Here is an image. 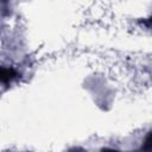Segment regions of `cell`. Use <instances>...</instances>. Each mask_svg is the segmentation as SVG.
Listing matches in <instances>:
<instances>
[{"label": "cell", "mask_w": 152, "mask_h": 152, "mask_svg": "<svg viewBox=\"0 0 152 152\" xmlns=\"http://www.w3.org/2000/svg\"><path fill=\"white\" fill-rule=\"evenodd\" d=\"M70 152H78V151H77V150H75V151H70Z\"/></svg>", "instance_id": "4"}, {"label": "cell", "mask_w": 152, "mask_h": 152, "mask_svg": "<svg viewBox=\"0 0 152 152\" xmlns=\"http://www.w3.org/2000/svg\"><path fill=\"white\" fill-rule=\"evenodd\" d=\"M140 152H152V132H150L145 138V141L141 146Z\"/></svg>", "instance_id": "2"}, {"label": "cell", "mask_w": 152, "mask_h": 152, "mask_svg": "<svg viewBox=\"0 0 152 152\" xmlns=\"http://www.w3.org/2000/svg\"><path fill=\"white\" fill-rule=\"evenodd\" d=\"M102 152H120L118 150H113V148H103Z\"/></svg>", "instance_id": "3"}, {"label": "cell", "mask_w": 152, "mask_h": 152, "mask_svg": "<svg viewBox=\"0 0 152 152\" xmlns=\"http://www.w3.org/2000/svg\"><path fill=\"white\" fill-rule=\"evenodd\" d=\"M18 76V72L13 69V68H1V75H0V78H1V83L2 84H6V83H10L14 77Z\"/></svg>", "instance_id": "1"}]
</instances>
